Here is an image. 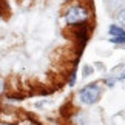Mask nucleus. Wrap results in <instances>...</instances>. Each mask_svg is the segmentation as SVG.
Returning <instances> with one entry per match:
<instances>
[{
    "mask_svg": "<svg viewBox=\"0 0 125 125\" xmlns=\"http://www.w3.org/2000/svg\"><path fill=\"white\" fill-rule=\"evenodd\" d=\"M99 96H100V88H99L97 83H90V85H86L85 88H82V90H80V93H79L80 102L85 104V105L94 104L96 100L99 99Z\"/></svg>",
    "mask_w": 125,
    "mask_h": 125,
    "instance_id": "obj_1",
    "label": "nucleus"
},
{
    "mask_svg": "<svg viewBox=\"0 0 125 125\" xmlns=\"http://www.w3.org/2000/svg\"><path fill=\"white\" fill-rule=\"evenodd\" d=\"M88 17V11L83 6H71L68 11L65 12V20L68 25H76V23H80L86 20Z\"/></svg>",
    "mask_w": 125,
    "mask_h": 125,
    "instance_id": "obj_2",
    "label": "nucleus"
},
{
    "mask_svg": "<svg viewBox=\"0 0 125 125\" xmlns=\"http://www.w3.org/2000/svg\"><path fill=\"white\" fill-rule=\"evenodd\" d=\"M76 37L80 40V42H86V39H88V28H86V25L80 26L77 31H76Z\"/></svg>",
    "mask_w": 125,
    "mask_h": 125,
    "instance_id": "obj_3",
    "label": "nucleus"
},
{
    "mask_svg": "<svg viewBox=\"0 0 125 125\" xmlns=\"http://www.w3.org/2000/svg\"><path fill=\"white\" fill-rule=\"evenodd\" d=\"M110 34L119 37V36H125V31L122 30L121 26H117V25H111V26H110Z\"/></svg>",
    "mask_w": 125,
    "mask_h": 125,
    "instance_id": "obj_4",
    "label": "nucleus"
},
{
    "mask_svg": "<svg viewBox=\"0 0 125 125\" xmlns=\"http://www.w3.org/2000/svg\"><path fill=\"white\" fill-rule=\"evenodd\" d=\"M117 19H119V23L125 25V9H122V11L117 14Z\"/></svg>",
    "mask_w": 125,
    "mask_h": 125,
    "instance_id": "obj_5",
    "label": "nucleus"
},
{
    "mask_svg": "<svg viewBox=\"0 0 125 125\" xmlns=\"http://www.w3.org/2000/svg\"><path fill=\"white\" fill-rule=\"evenodd\" d=\"M111 42H114V43H125V36L114 37V39H111Z\"/></svg>",
    "mask_w": 125,
    "mask_h": 125,
    "instance_id": "obj_6",
    "label": "nucleus"
},
{
    "mask_svg": "<svg viewBox=\"0 0 125 125\" xmlns=\"http://www.w3.org/2000/svg\"><path fill=\"white\" fill-rule=\"evenodd\" d=\"M121 79H125V73H122V76H121Z\"/></svg>",
    "mask_w": 125,
    "mask_h": 125,
    "instance_id": "obj_7",
    "label": "nucleus"
}]
</instances>
